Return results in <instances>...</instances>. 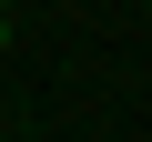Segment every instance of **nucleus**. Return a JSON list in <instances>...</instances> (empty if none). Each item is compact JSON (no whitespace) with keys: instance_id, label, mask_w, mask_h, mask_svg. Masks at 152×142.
Here are the masks:
<instances>
[{"instance_id":"obj_1","label":"nucleus","mask_w":152,"mask_h":142,"mask_svg":"<svg viewBox=\"0 0 152 142\" xmlns=\"http://www.w3.org/2000/svg\"><path fill=\"white\" fill-rule=\"evenodd\" d=\"M0 10H10V0H0Z\"/></svg>"}]
</instances>
